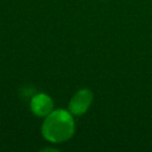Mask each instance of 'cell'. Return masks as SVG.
<instances>
[{
    "mask_svg": "<svg viewBox=\"0 0 152 152\" xmlns=\"http://www.w3.org/2000/svg\"><path fill=\"white\" fill-rule=\"evenodd\" d=\"M32 113L39 117H46L53 110L52 99L46 94H37L30 102Z\"/></svg>",
    "mask_w": 152,
    "mask_h": 152,
    "instance_id": "cell-3",
    "label": "cell"
},
{
    "mask_svg": "<svg viewBox=\"0 0 152 152\" xmlns=\"http://www.w3.org/2000/svg\"><path fill=\"white\" fill-rule=\"evenodd\" d=\"M75 126L72 115L65 110H52L44 120L42 133L52 143H61L73 135Z\"/></svg>",
    "mask_w": 152,
    "mask_h": 152,
    "instance_id": "cell-1",
    "label": "cell"
},
{
    "mask_svg": "<svg viewBox=\"0 0 152 152\" xmlns=\"http://www.w3.org/2000/svg\"><path fill=\"white\" fill-rule=\"evenodd\" d=\"M93 101V94L90 90L83 89L78 91L72 97L69 103V110L71 114L79 116L89 110Z\"/></svg>",
    "mask_w": 152,
    "mask_h": 152,
    "instance_id": "cell-2",
    "label": "cell"
}]
</instances>
